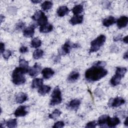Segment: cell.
Instances as JSON below:
<instances>
[{
	"label": "cell",
	"instance_id": "6da1fadb",
	"mask_svg": "<svg viewBox=\"0 0 128 128\" xmlns=\"http://www.w3.org/2000/svg\"><path fill=\"white\" fill-rule=\"evenodd\" d=\"M106 64L103 61H98L85 72V78L89 82L99 80L108 74V70L104 68Z\"/></svg>",
	"mask_w": 128,
	"mask_h": 128
},
{
	"label": "cell",
	"instance_id": "7a4b0ae2",
	"mask_svg": "<svg viewBox=\"0 0 128 128\" xmlns=\"http://www.w3.org/2000/svg\"><path fill=\"white\" fill-rule=\"evenodd\" d=\"M28 72V70L22 68L20 66L15 68L12 75V82L16 85L24 84L26 80L24 74Z\"/></svg>",
	"mask_w": 128,
	"mask_h": 128
},
{
	"label": "cell",
	"instance_id": "3957f363",
	"mask_svg": "<svg viewBox=\"0 0 128 128\" xmlns=\"http://www.w3.org/2000/svg\"><path fill=\"white\" fill-rule=\"evenodd\" d=\"M106 40V37L104 34H100L90 42V52H96L99 50L100 48L103 46Z\"/></svg>",
	"mask_w": 128,
	"mask_h": 128
},
{
	"label": "cell",
	"instance_id": "277c9868",
	"mask_svg": "<svg viewBox=\"0 0 128 128\" xmlns=\"http://www.w3.org/2000/svg\"><path fill=\"white\" fill-rule=\"evenodd\" d=\"M62 101V98L60 90L58 86H56L54 88L51 94V99L50 104L52 106H54L58 104Z\"/></svg>",
	"mask_w": 128,
	"mask_h": 128
},
{
	"label": "cell",
	"instance_id": "5b68a950",
	"mask_svg": "<svg viewBox=\"0 0 128 128\" xmlns=\"http://www.w3.org/2000/svg\"><path fill=\"white\" fill-rule=\"evenodd\" d=\"M78 46V44H74L71 42L70 41L68 40L62 46L58 54L60 56H64L68 54L72 48H75Z\"/></svg>",
	"mask_w": 128,
	"mask_h": 128
},
{
	"label": "cell",
	"instance_id": "8992f818",
	"mask_svg": "<svg viewBox=\"0 0 128 128\" xmlns=\"http://www.w3.org/2000/svg\"><path fill=\"white\" fill-rule=\"evenodd\" d=\"M125 103V100L122 97H116L114 98H111L110 100L108 105L110 107L116 108L118 107Z\"/></svg>",
	"mask_w": 128,
	"mask_h": 128
},
{
	"label": "cell",
	"instance_id": "52a82bcc",
	"mask_svg": "<svg viewBox=\"0 0 128 128\" xmlns=\"http://www.w3.org/2000/svg\"><path fill=\"white\" fill-rule=\"evenodd\" d=\"M41 70V66L38 63H35L32 67L29 68L28 73L29 75L34 78L36 76Z\"/></svg>",
	"mask_w": 128,
	"mask_h": 128
},
{
	"label": "cell",
	"instance_id": "ba28073f",
	"mask_svg": "<svg viewBox=\"0 0 128 128\" xmlns=\"http://www.w3.org/2000/svg\"><path fill=\"white\" fill-rule=\"evenodd\" d=\"M35 24H32L24 29L23 30V35L26 38H31L33 36L34 34Z\"/></svg>",
	"mask_w": 128,
	"mask_h": 128
},
{
	"label": "cell",
	"instance_id": "9c48e42d",
	"mask_svg": "<svg viewBox=\"0 0 128 128\" xmlns=\"http://www.w3.org/2000/svg\"><path fill=\"white\" fill-rule=\"evenodd\" d=\"M26 106H18L14 112V115L16 117L24 116L27 114L28 112L26 110Z\"/></svg>",
	"mask_w": 128,
	"mask_h": 128
},
{
	"label": "cell",
	"instance_id": "30bf717a",
	"mask_svg": "<svg viewBox=\"0 0 128 128\" xmlns=\"http://www.w3.org/2000/svg\"><path fill=\"white\" fill-rule=\"evenodd\" d=\"M28 99V95L23 92H20L16 96V101L18 104H22Z\"/></svg>",
	"mask_w": 128,
	"mask_h": 128
},
{
	"label": "cell",
	"instance_id": "8fae6325",
	"mask_svg": "<svg viewBox=\"0 0 128 128\" xmlns=\"http://www.w3.org/2000/svg\"><path fill=\"white\" fill-rule=\"evenodd\" d=\"M117 26L119 28L126 27L128 23V18L126 16H122L117 20Z\"/></svg>",
	"mask_w": 128,
	"mask_h": 128
},
{
	"label": "cell",
	"instance_id": "7c38bea8",
	"mask_svg": "<svg viewBox=\"0 0 128 128\" xmlns=\"http://www.w3.org/2000/svg\"><path fill=\"white\" fill-rule=\"evenodd\" d=\"M120 122V121L118 117L115 116L112 118H110V117L107 121L106 124L108 127L114 128L117 125H118Z\"/></svg>",
	"mask_w": 128,
	"mask_h": 128
},
{
	"label": "cell",
	"instance_id": "4fadbf2b",
	"mask_svg": "<svg viewBox=\"0 0 128 128\" xmlns=\"http://www.w3.org/2000/svg\"><path fill=\"white\" fill-rule=\"evenodd\" d=\"M80 100L79 99L75 98L72 100L68 104V107L72 110H76L80 106Z\"/></svg>",
	"mask_w": 128,
	"mask_h": 128
},
{
	"label": "cell",
	"instance_id": "5bb4252c",
	"mask_svg": "<svg viewBox=\"0 0 128 128\" xmlns=\"http://www.w3.org/2000/svg\"><path fill=\"white\" fill-rule=\"evenodd\" d=\"M43 78L45 79H49L54 74V71L50 68H46L42 71Z\"/></svg>",
	"mask_w": 128,
	"mask_h": 128
},
{
	"label": "cell",
	"instance_id": "9a60e30c",
	"mask_svg": "<svg viewBox=\"0 0 128 128\" xmlns=\"http://www.w3.org/2000/svg\"><path fill=\"white\" fill-rule=\"evenodd\" d=\"M116 22V18L112 16H109L102 20V24L106 27H109Z\"/></svg>",
	"mask_w": 128,
	"mask_h": 128
},
{
	"label": "cell",
	"instance_id": "2e32d148",
	"mask_svg": "<svg viewBox=\"0 0 128 128\" xmlns=\"http://www.w3.org/2000/svg\"><path fill=\"white\" fill-rule=\"evenodd\" d=\"M84 16L82 15H75L70 18V22L72 25L80 24L82 22Z\"/></svg>",
	"mask_w": 128,
	"mask_h": 128
},
{
	"label": "cell",
	"instance_id": "e0dca14e",
	"mask_svg": "<svg viewBox=\"0 0 128 128\" xmlns=\"http://www.w3.org/2000/svg\"><path fill=\"white\" fill-rule=\"evenodd\" d=\"M69 12V9L66 6H62L58 8L57 10V14L58 16L62 17L68 14Z\"/></svg>",
	"mask_w": 128,
	"mask_h": 128
},
{
	"label": "cell",
	"instance_id": "ac0fdd59",
	"mask_svg": "<svg viewBox=\"0 0 128 128\" xmlns=\"http://www.w3.org/2000/svg\"><path fill=\"white\" fill-rule=\"evenodd\" d=\"M80 77V74L77 71H72L68 75V80L70 82H74Z\"/></svg>",
	"mask_w": 128,
	"mask_h": 128
},
{
	"label": "cell",
	"instance_id": "d6986e66",
	"mask_svg": "<svg viewBox=\"0 0 128 128\" xmlns=\"http://www.w3.org/2000/svg\"><path fill=\"white\" fill-rule=\"evenodd\" d=\"M51 90V88L47 85H42L38 88V92L42 96H44L48 93Z\"/></svg>",
	"mask_w": 128,
	"mask_h": 128
},
{
	"label": "cell",
	"instance_id": "ffe728a7",
	"mask_svg": "<svg viewBox=\"0 0 128 128\" xmlns=\"http://www.w3.org/2000/svg\"><path fill=\"white\" fill-rule=\"evenodd\" d=\"M53 29V26L50 24H46L40 28V32L42 33H47L51 32Z\"/></svg>",
	"mask_w": 128,
	"mask_h": 128
},
{
	"label": "cell",
	"instance_id": "44dd1931",
	"mask_svg": "<svg viewBox=\"0 0 128 128\" xmlns=\"http://www.w3.org/2000/svg\"><path fill=\"white\" fill-rule=\"evenodd\" d=\"M122 78L117 74H115L111 78L110 82L112 86H116L118 85L120 82V80Z\"/></svg>",
	"mask_w": 128,
	"mask_h": 128
},
{
	"label": "cell",
	"instance_id": "7402d4cb",
	"mask_svg": "<svg viewBox=\"0 0 128 128\" xmlns=\"http://www.w3.org/2000/svg\"><path fill=\"white\" fill-rule=\"evenodd\" d=\"M109 118H110V116L108 115L104 114V115L101 116L98 118V124L100 126H104V125H105L106 124L107 121Z\"/></svg>",
	"mask_w": 128,
	"mask_h": 128
},
{
	"label": "cell",
	"instance_id": "603a6c76",
	"mask_svg": "<svg viewBox=\"0 0 128 128\" xmlns=\"http://www.w3.org/2000/svg\"><path fill=\"white\" fill-rule=\"evenodd\" d=\"M43 80L42 78H36L33 80L32 82V88H39L42 85Z\"/></svg>",
	"mask_w": 128,
	"mask_h": 128
},
{
	"label": "cell",
	"instance_id": "cb8c5ba5",
	"mask_svg": "<svg viewBox=\"0 0 128 128\" xmlns=\"http://www.w3.org/2000/svg\"><path fill=\"white\" fill-rule=\"evenodd\" d=\"M83 10V6L82 4H78L72 8V12L74 15H78V14L82 12Z\"/></svg>",
	"mask_w": 128,
	"mask_h": 128
},
{
	"label": "cell",
	"instance_id": "d4e9b609",
	"mask_svg": "<svg viewBox=\"0 0 128 128\" xmlns=\"http://www.w3.org/2000/svg\"><path fill=\"white\" fill-rule=\"evenodd\" d=\"M42 42L40 39H39L38 38H33L31 42H30V45L31 46L34 48H38L40 47L41 46Z\"/></svg>",
	"mask_w": 128,
	"mask_h": 128
},
{
	"label": "cell",
	"instance_id": "484cf974",
	"mask_svg": "<svg viewBox=\"0 0 128 128\" xmlns=\"http://www.w3.org/2000/svg\"><path fill=\"white\" fill-rule=\"evenodd\" d=\"M61 114H62V112L60 110L58 109H56L51 114H49L48 117L51 119L55 120L58 117H59Z\"/></svg>",
	"mask_w": 128,
	"mask_h": 128
},
{
	"label": "cell",
	"instance_id": "4316f807",
	"mask_svg": "<svg viewBox=\"0 0 128 128\" xmlns=\"http://www.w3.org/2000/svg\"><path fill=\"white\" fill-rule=\"evenodd\" d=\"M44 54V51L40 49H36L35 50L33 53L34 58L37 60L41 58Z\"/></svg>",
	"mask_w": 128,
	"mask_h": 128
},
{
	"label": "cell",
	"instance_id": "83f0119b",
	"mask_svg": "<svg viewBox=\"0 0 128 128\" xmlns=\"http://www.w3.org/2000/svg\"><path fill=\"white\" fill-rule=\"evenodd\" d=\"M127 71V69L125 67H117L116 74L120 75L122 78L124 77Z\"/></svg>",
	"mask_w": 128,
	"mask_h": 128
},
{
	"label": "cell",
	"instance_id": "f1b7e54d",
	"mask_svg": "<svg viewBox=\"0 0 128 128\" xmlns=\"http://www.w3.org/2000/svg\"><path fill=\"white\" fill-rule=\"evenodd\" d=\"M52 6V2L50 1H45L41 4V8L44 10H50Z\"/></svg>",
	"mask_w": 128,
	"mask_h": 128
},
{
	"label": "cell",
	"instance_id": "f546056e",
	"mask_svg": "<svg viewBox=\"0 0 128 128\" xmlns=\"http://www.w3.org/2000/svg\"><path fill=\"white\" fill-rule=\"evenodd\" d=\"M38 24L40 26H42L48 24V18L44 13L41 16V17L38 20Z\"/></svg>",
	"mask_w": 128,
	"mask_h": 128
},
{
	"label": "cell",
	"instance_id": "4dcf8cb0",
	"mask_svg": "<svg viewBox=\"0 0 128 128\" xmlns=\"http://www.w3.org/2000/svg\"><path fill=\"white\" fill-rule=\"evenodd\" d=\"M19 65H20V66L22 68H25L26 70H29L28 62L24 58H20Z\"/></svg>",
	"mask_w": 128,
	"mask_h": 128
},
{
	"label": "cell",
	"instance_id": "1f68e13d",
	"mask_svg": "<svg viewBox=\"0 0 128 128\" xmlns=\"http://www.w3.org/2000/svg\"><path fill=\"white\" fill-rule=\"evenodd\" d=\"M6 124L7 127L8 128H15L17 126V120L15 118L9 120L6 122Z\"/></svg>",
	"mask_w": 128,
	"mask_h": 128
},
{
	"label": "cell",
	"instance_id": "d6a6232c",
	"mask_svg": "<svg viewBox=\"0 0 128 128\" xmlns=\"http://www.w3.org/2000/svg\"><path fill=\"white\" fill-rule=\"evenodd\" d=\"M44 12L42 10H38L35 12V13L32 16V18L34 20H37L41 17Z\"/></svg>",
	"mask_w": 128,
	"mask_h": 128
},
{
	"label": "cell",
	"instance_id": "836d02e7",
	"mask_svg": "<svg viewBox=\"0 0 128 128\" xmlns=\"http://www.w3.org/2000/svg\"><path fill=\"white\" fill-rule=\"evenodd\" d=\"M2 56L3 58L7 60L10 57V56L12 55V52L10 50H4L3 52H2Z\"/></svg>",
	"mask_w": 128,
	"mask_h": 128
},
{
	"label": "cell",
	"instance_id": "e575fe53",
	"mask_svg": "<svg viewBox=\"0 0 128 128\" xmlns=\"http://www.w3.org/2000/svg\"><path fill=\"white\" fill-rule=\"evenodd\" d=\"M64 124L63 122L58 121V122H56L54 124V125L52 126V127L54 128H63L64 126Z\"/></svg>",
	"mask_w": 128,
	"mask_h": 128
},
{
	"label": "cell",
	"instance_id": "d590c367",
	"mask_svg": "<svg viewBox=\"0 0 128 128\" xmlns=\"http://www.w3.org/2000/svg\"><path fill=\"white\" fill-rule=\"evenodd\" d=\"M96 122L95 120L90 122L86 124V128H95L96 126Z\"/></svg>",
	"mask_w": 128,
	"mask_h": 128
},
{
	"label": "cell",
	"instance_id": "8d00e7d4",
	"mask_svg": "<svg viewBox=\"0 0 128 128\" xmlns=\"http://www.w3.org/2000/svg\"><path fill=\"white\" fill-rule=\"evenodd\" d=\"M24 26H25V24L24 22L22 21L19 22L16 24V30H21L24 27Z\"/></svg>",
	"mask_w": 128,
	"mask_h": 128
},
{
	"label": "cell",
	"instance_id": "74e56055",
	"mask_svg": "<svg viewBox=\"0 0 128 128\" xmlns=\"http://www.w3.org/2000/svg\"><path fill=\"white\" fill-rule=\"evenodd\" d=\"M28 48L26 46H22L20 48V52L22 54L26 53V52H28Z\"/></svg>",
	"mask_w": 128,
	"mask_h": 128
},
{
	"label": "cell",
	"instance_id": "f35d334b",
	"mask_svg": "<svg viewBox=\"0 0 128 128\" xmlns=\"http://www.w3.org/2000/svg\"><path fill=\"white\" fill-rule=\"evenodd\" d=\"M4 44L2 42H0V52L2 54V52L5 50H4Z\"/></svg>",
	"mask_w": 128,
	"mask_h": 128
},
{
	"label": "cell",
	"instance_id": "ab89813d",
	"mask_svg": "<svg viewBox=\"0 0 128 128\" xmlns=\"http://www.w3.org/2000/svg\"><path fill=\"white\" fill-rule=\"evenodd\" d=\"M123 41L124 43L128 44V36H127L123 38Z\"/></svg>",
	"mask_w": 128,
	"mask_h": 128
},
{
	"label": "cell",
	"instance_id": "60d3db41",
	"mask_svg": "<svg viewBox=\"0 0 128 128\" xmlns=\"http://www.w3.org/2000/svg\"><path fill=\"white\" fill-rule=\"evenodd\" d=\"M128 52H126L124 54V59H126V60H127L128 59Z\"/></svg>",
	"mask_w": 128,
	"mask_h": 128
},
{
	"label": "cell",
	"instance_id": "b9f144b4",
	"mask_svg": "<svg viewBox=\"0 0 128 128\" xmlns=\"http://www.w3.org/2000/svg\"><path fill=\"white\" fill-rule=\"evenodd\" d=\"M40 2H41L40 0H32V2L34 3V4H38V3Z\"/></svg>",
	"mask_w": 128,
	"mask_h": 128
},
{
	"label": "cell",
	"instance_id": "7bdbcfd3",
	"mask_svg": "<svg viewBox=\"0 0 128 128\" xmlns=\"http://www.w3.org/2000/svg\"><path fill=\"white\" fill-rule=\"evenodd\" d=\"M124 124L126 126H128V118H126L125 121H124Z\"/></svg>",
	"mask_w": 128,
	"mask_h": 128
},
{
	"label": "cell",
	"instance_id": "ee69618b",
	"mask_svg": "<svg viewBox=\"0 0 128 128\" xmlns=\"http://www.w3.org/2000/svg\"><path fill=\"white\" fill-rule=\"evenodd\" d=\"M0 22H2L3 20H4V16H2V14H1V15H0Z\"/></svg>",
	"mask_w": 128,
	"mask_h": 128
}]
</instances>
